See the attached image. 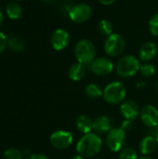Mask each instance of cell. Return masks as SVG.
I'll list each match as a JSON object with an SVG mask.
<instances>
[{"label": "cell", "instance_id": "cell-31", "mask_svg": "<svg viewBox=\"0 0 158 159\" xmlns=\"http://www.w3.org/2000/svg\"><path fill=\"white\" fill-rule=\"evenodd\" d=\"M3 20H4V15H3L2 9L0 8V26H1V24H2V22H3Z\"/></svg>", "mask_w": 158, "mask_h": 159}, {"label": "cell", "instance_id": "cell-28", "mask_svg": "<svg viewBox=\"0 0 158 159\" xmlns=\"http://www.w3.org/2000/svg\"><path fill=\"white\" fill-rule=\"evenodd\" d=\"M25 159H48L45 155L42 154H33V155H29L27 156Z\"/></svg>", "mask_w": 158, "mask_h": 159}, {"label": "cell", "instance_id": "cell-29", "mask_svg": "<svg viewBox=\"0 0 158 159\" xmlns=\"http://www.w3.org/2000/svg\"><path fill=\"white\" fill-rule=\"evenodd\" d=\"M150 129H152V130H153V133L151 134V136H153V137L156 139V145L158 146V125H156V126L154 127V128H150Z\"/></svg>", "mask_w": 158, "mask_h": 159}, {"label": "cell", "instance_id": "cell-18", "mask_svg": "<svg viewBox=\"0 0 158 159\" xmlns=\"http://www.w3.org/2000/svg\"><path fill=\"white\" fill-rule=\"evenodd\" d=\"M6 13L10 20H17L21 16L22 9L16 1H10L6 7Z\"/></svg>", "mask_w": 158, "mask_h": 159}, {"label": "cell", "instance_id": "cell-20", "mask_svg": "<svg viewBox=\"0 0 158 159\" xmlns=\"http://www.w3.org/2000/svg\"><path fill=\"white\" fill-rule=\"evenodd\" d=\"M7 46L11 50L16 52H21L25 48L24 41L17 35H11L7 38Z\"/></svg>", "mask_w": 158, "mask_h": 159}, {"label": "cell", "instance_id": "cell-12", "mask_svg": "<svg viewBox=\"0 0 158 159\" xmlns=\"http://www.w3.org/2000/svg\"><path fill=\"white\" fill-rule=\"evenodd\" d=\"M120 112L125 119L134 120L141 114L139 105L132 100H125L120 105Z\"/></svg>", "mask_w": 158, "mask_h": 159}, {"label": "cell", "instance_id": "cell-14", "mask_svg": "<svg viewBox=\"0 0 158 159\" xmlns=\"http://www.w3.org/2000/svg\"><path fill=\"white\" fill-rule=\"evenodd\" d=\"M157 54V47L154 42H146L142 44L139 50V58L145 62H148L156 58Z\"/></svg>", "mask_w": 158, "mask_h": 159}, {"label": "cell", "instance_id": "cell-36", "mask_svg": "<svg viewBox=\"0 0 158 159\" xmlns=\"http://www.w3.org/2000/svg\"><path fill=\"white\" fill-rule=\"evenodd\" d=\"M97 159H103V158H97Z\"/></svg>", "mask_w": 158, "mask_h": 159}, {"label": "cell", "instance_id": "cell-4", "mask_svg": "<svg viewBox=\"0 0 158 159\" xmlns=\"http://www.w3.org/2000/svg\"><path fill=\"white\" fill-rule=\"evenodd\" d=\"M127 95L126 87L119 81H114L109 83L103 89V99L110 104L122 103Z\"/></svg>", "mask_w": 158, "mask_h": 159}, {"label": "cell", "instance_id": "cell-22", "mask_svg": "<svg viewBox=\"0 0 158 159\" xmlns=\"http://www.w3.org/2000/svg\"><path fill=\"white\" fill-rule=\"evenodd\" d=\"M139 72L144 77H151V76L155 75V74H156V67L154 64L146 62V63L141 65Z\"/></svg>", "mask_w": 158, "mask_h": 159}, {"label": "cell", "instance_id": "cell-27", "mask_svg": "<svg viewBox=\"0 0 158 159\" xmlns=\"http://www.w3.org/2000/svg\"><path fill=\"white\" fill-rule=\"evenodd\" d=\"M131 128H132V123H131V121H130V120L125 119V120L123 121L122 125H121V129H124L125 131H127V130H130Z\"/></svg>", "mask_w": 158, "mask_h": 159}, {"label": "cell", "instance_id": "cell-35", "mask_svg": "<svg viewBox=\"0 0 158 159\" xmlns=\"http://www.w3.org/2000/svg\"><path fill=\"white\" fill-rule=\"evenodd\" d=\"M13 1H16V2H18V1H22V0H13Z\"/></svg>", "mask_w": 158, "mask_h": 159}, {"label": "cell", "instance_id": "cell-2", "mask_svg": "<svg viewBox=\"0 0 158 159\" xmlns=\"http://www.w3.org/2000/svg\"><path fill=\"white\" fill-rule=\"evenodd\" d=\"M74 56L78 62L84 65H90L96 59V48L88 39H80L74 47Z\"/></svg>", "mask_w": 158, "mask_h": 159}, {"label": "cell", "instance_id": "cell-5", "mask_svg": "<svg viewBox=\"0 0 158 159\" xmlns=\"http://www.w3.org/2000/svg\"><path fill=\"white\" fill-rule=\"evenodd\" d=\"M126 142H127V134L126 131L121 128L112 129L106 134L105 143L111 152L114 153L120 152L124 148Z\"/></svg>", "mask_w": 158, "mask_h": 159}, {"label": "cell", "instance_id": "cell-30", "mask_svg": "<svg viewBox=\"0 0 158 159\" xmlns=\"http://www.w3.org/2000/svg\"><path fill=\"white\" fill-rule=\"evenodd\" d=\"M98 1L103 6H110L112 4H114L116 0H98Z\"/></svg>", "mask_w": 158, "mask_h": 159}, {"label": "cell", "instance_id": "cell-33", "mask_svg": "<svg viewBox=\"0 0 158 159\" xmlns=\"http://www.w3.org/2000/svg\"><path fill=\"white\" fill-rule=\"evenodd\" d=\"M138 159H154L153 157H151L150 156H142V157H141L140 158Z\"/></svg>", "mask_w": 158, "mask_h": 159}, {"label": "cell", "instance_id": "cell-23", "mask_svg": "<svg viewBox=\"0 0 158 159\" xmlns=\"http://www.w3.org/2000/svg\"><path fill=\"white\" fill-rule=\"evenodd\" d=\"M119 159H138V154L136 150L131 147L124 148L120 151Z\"/></svg>", "mask_w": 158, "mask_h": 159}, {"label": "cell", "instance_id": "cell-13", "mask_svg": "<svg viewBox=\"0 0 158 159\" xmlns=\"http://www.w3.org/2000/svg\"><path fill=\"white\" fill-rule=\"evenodd\" d=\"M113 122L108 116H100L93 120V130L97 134H107L113 128Z\"/></svg>", "mask_w": 158, "mask_h": 159}, {"label": "cell", "instance_id": "cell-11", "mask_svg": "<svg viewBox=\"0 0 158 159\" xmlns=\"http://www.w3.org/2000/svg\"><path fill=\"white\" fill-rule=\"evenodd\" d=\"M141 119L148 128H154L158 125V110L151 104L145 105L141 111Z\"/></svg>", "mask_w": 158, "mask_h": 159}, {"label": "cell", "instance_id": "cell-25", "mask_svg": "<svg viewBox=\"0 0 158 159\" xmlns=\"http://www.w3.org/2000/svg\"><path fill=\"white\" fill-rule=\"evenodd\" d=\"M149 31L154 36H158V13L151 17L149 20Z\"/></svg>", "mask_w": 158, "mask_h": 159}, {"label": "cell", "instance_id": "cell-32", "mask_svg": "<svg viewBox=\"0 0 158 159\" xmlns=\"http://www.w3.org/2000/svg\"><path fill=\"white\" fill-rule=\"evenodd\" d=\"M71 159H85V157H83L80 156V155H76V156L73 157Z\"/></svg>", "mask_w": 158, "mask_h": 159}, {"label": "cell", "instance_id": "cell-24", "mask_svg": "<svg viewBox=\"0 0 158 159\" xmlns=\"http://www.w3.org/2000/svg\"><path fill=\"white\" fill-rule=\"evenodd\" d=\"M4 157L6 159H22L23 154L17 148H8L5 151Z\"/></svg>", "mask_w": 158, "mask_h": 159}, {"label": "cell", "instance_id": "cell-10", "mask_svg": "<svg viewBox=\"0 0 158 159\" xmlns=\"http://www.w3.org/2000/svg\"><path fill=\"white\" fill-rule=\"evenodd\" d=\"M70 43V34L64 29H57L50 37V44L54 50L61 51Z\"/></svg>", "mask_w": 158, "mask_h": 159}, {"label": "cell", "instance_id": "cell-9", "mask_svg": "<svg viewBox=\"0 0 158 159\" xmlns=\"http://www.w3.org/2000/svg\"><path fill=\"white\" fill-rule=\"evenodd\" d=\"M114 63L113 61L105 57H99L96 58L90 63V70L91 72L98 75V76H105L110 75L114 70Z\"/></svg>", "mask_w": 158, "mask_h": 159}, {"label": "cell", "instance_id": "cell-8", "mask_svg": "<svg viewBox=\"0 0 158 159\" xmlns=\"http://www.w3.org/2000/svg\"><path fill=\"white\" fill-rule=\"evenodd\" d=\"M92 14V8L86 3L74 5L69 11V18L75 23H83L88 20Z\"/></svg>", "mask_w": 158, "mask_h": 159}, {"label": "cell", "instance_id": "cell-6", "mask_svg": "<svg viewBox=\"0 0 158 159\" xmlns=\"http://www.w3.org/2000/svg\"><path fill=\"white\" fill-rule=\"evenodd\" d=\"M125 48L126 40L121 34L117 33H113L107 36L104 41V51L110 57H118L123 53Z\"/></svg>", "mask_w": 158, "mask_h": 159}, {"label": "cell", "instance_id": "cell-3", "mask_svg": "<svg viewBox=\"0 0 158 159\" xmlns=\"http://www.w3.org/2000/svg\"><path fill=\"white\" fill-rule=\"evenodd\" d=\"M140 61L134 55H126L120 58L115 65V71L121 77H131L140 71Z\"/></svg>", "mask_w": 158, "mask_h": 159}, {"label": "cell", "instance_id": "cell-34", "mask_svg": "<svg viewBox=\"0 0 158 159\" xmlns=\"http://www.w3.org/2000/svg\"><path fill=\"white\" fill-rule=\"evenodd\" d=\"M42 1H44V2H54V1H56V0H42Z\"/></svg>", "mask_w": 158, "mask_h": 159}, {"label": "cell", "instance_id": "cell-7", "mask_svg": "<svg viewBox=\"0 0 158 159\" xmlns=\"http://www.w3.org/2000/svg\"><path fill=\"white\" fill-rule=\"evenodd\" d=\"M49 142L54 148L58 150H65L72 145L74 137L71 132L60 129L54 131L50 135Z\"/></svg>", "mask_w": 158, "mask_h": 159}, {"label": "cell", "instance_id": "cell-26", "mask_svg": "<svg viewBox=\"0 0 158 159\" xmlns=\"http://www.w3.org/2000/svg\"><path fill=\"white\" fill-rule=\"evenodd\" d=\"M7 46V38L5 34L0 32V54L5 50Z\"/></svg>", "mask_w": 158, "mask_h": 159}, {"label": "cell", "instance_id": "cell-21", "mask_svg": "<svg viewBox=\"0 0 158 159\" xmlns=\"http://www.w3.org/2000/svg\"><path fill=\"white\" fill-rule=\"evenodd\" d=\"M98 31L101 34L105 35L106 37L113 34L114 31V24L111 20L107 19H102L98 23Z\"/></svg>", "mask_w": 158, "mask_h": 159}, {"label": "cell", "instance_id": "cell-1", "mask_svg": "<svg viewBox=\"0 0 158 159\" xmlns=\"http://www.w3.org/2000/svg\"><path fill=\"white\" fill-rule=\"evenodd\" d=\"M102 148V138L94 132L84 134L76 143V152L85 158L97 156Z\"/></svg>", "mask_w": 158, "mask_h": 159}, {"label": "cell", "instance_id": "cell-15", "mask_svg": "<svg viewBox=\"0 0 158 159\" xmlns=\"http://www.w3.org/2000/svg\"><path fill=\"white\" fill-rule=\"evenodd\" d=\"M75 128L83 134H88L93 129V120L87 115H80L75 119Z\"/></svg>", "mask_w": 158, "mask_h": 159}, {"label": "cell", "instance_id": "cell-16", "mask_svg": "<svg viewBox=\"0 0 158 159\" xmlns=\"http://www.w3.org/2000/svg\"><path fill=\"white\" fill-rule=\"evenodd\" d=\"M156 139L153 136H146L144 137L139 144V149L140 152L143 155V156H150L151 154H153L156 148Z\"/></svg>", "mask_w": 158, "mask_h": 159}, {"label": "cell", "instance_id": "cell-19", "mask_svg": "<svg viewBox=\"0 0 158 159\" xmlns=\"http://www.w3.org/2000/svg\"><path fill=\"white\" fill-rule=\"evenodd\" d=\"M85 93L88 99L95 100V99H98L103 95V89H102V88L100 86H98L97 84L90 83L86 87Z\"/></svg>", "mask_w": 158, "mask_h": 159}, {"label": "cell", "instance_id": "cell-17", "mask_svg": "<svg viewBox=\"0 0 158 159\" xmlns=\"http://www.w3.org/2000/svg\"><path fill=\"white\" fill-rule=\"evenodd\" d=\"M86 75V67L80 62L73 63L68 69V76L73 81H80Z\"/></svg>", "mask_w": 158, "mask_h": 159}]
</instances>
